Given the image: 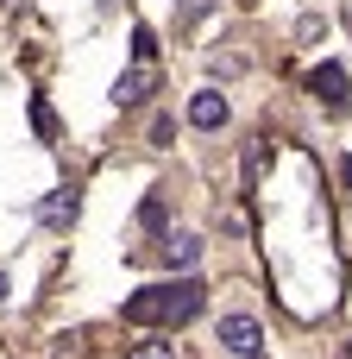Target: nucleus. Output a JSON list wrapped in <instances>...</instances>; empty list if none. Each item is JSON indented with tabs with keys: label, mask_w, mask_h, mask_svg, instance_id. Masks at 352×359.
I'll use <instances>...</instances> for the list:
<instances>
[{
	"label": "nucleus",
	"mask_w": 352,
	"mask_h": 359,
	"mask_svg": "<svg viewBox=\"0 0 352 359\" xmlns=\"http://www.w3.org/2000/svg\"><path fill=\"white\" fill-rule=\"evenodd\" d=\"M202 309H208V290L195 278H183V284H151V290L126 297L120 303V322H132V328H183Z\"/></svg>",
	"instance_id": "f257e3e1"
},
{
	"label": "nucleus",
	"mask_w": 352,
	"mask_h": 359,
	"mask_svg": "<svg viewBox=\"0 0 352 359\" xmlns=\"http://www.w3.org/2000/svg\"><path fill=\"white\" fill-rule=\"evenodd\" d=\"M214 347H227L233 359H258V353H265V328H258L252 316H220Z\"/></svg>",
	"instance_id": "f03ea898"
},
{
	"label": "nucleus",
	"mask_w": 352,
	"mask_h": 359,
	"mask_svg": "<svg viewBox=\"0 0 352 359\" xmlns=\"http://www.w3.org/2000/svg\"><path fill=\"white\" fill-rule=\"evenodd\" d=\"M309 88H315L328 107H346V101H352V82H346L340 63H315V69H309Z\"/></svg>",
	"instance_id": "7ed1b4c3"
},
{
	"label": "nucleus",
	"mask_w": 352,
	"mask_h": 359,
	"mask_svg": "<svg viewBox=\"0 0 352 359\" xmlns=\"http://www.w3.org/2000/svg\"><path fill=\"white\" fill-rule=\"evenodd\" d=\"M151 88H157V69H151V63H132V69L113 82V101H120V107H132V101H145Z\"/></svg>",
	"instance_id": "20e7f679"
},
{
	"label": "nucleus",
	"mask_w": 352,
	"mask_h": 359,
	"mask_svg": "<svg viewBox=\"0 0 352 359\" xmlns=\"http://www.w3.org/2000/svg\"><path fill=\"white\" fill-rule=\"evenodd\" d=\"M227 114H233V107H227V95H214V88H202V95L189 101V120H195L202 133H220V126H227Z\"/></svg>",
	"instance_id": "39448f33"
},
{
	"label": "nucleus",
	"mask_w": 352,
	"mask_h": 359,
	"mask_svg": "<svg viewBox=\"0 0 352 359\" xmlns=\"http://www.w3.org/2000/svg\"><path fill=\"white\" fill-rule=\"evenodd\" d=\"M202 252H208L202 233H170V240H164V265H176V271H195Z\"/></svg>",
	"instance_id": "423d86ee"
},
{
	"label": "nucleus",
	"mask_w": 352,
	"mask_h": 359,
	"mask_svg": "<svg viewBox=\"0 0 352 359\" xmlns=\"http://www.w3.org/2000/svg\"><path fill=\"white\" fill-rule=\"evenodd\" d=\"M69 221H76V189H57L44 202V227H69Z\"/></svg>",
	"instance_id": "0eeeda50"
},
{
	"label": "nucleus",
	"mask_w": 352,
	"mask_h": 359,
	"mask_svg": "<svg viewBox=\"0 0 352 359\" xmlns=\"http://www.w3.org/2000/svg\"><path fill=\"white\" fill-rule=\"evenodd\" d=\"M132 50H139V63H151V57H157V38H151V25H132Z\"/></svg>",
	"instance_id": "6e6552de"
},
{
	"label": "nucleus",
	"mask_w": 352,
	"mask_h": 359,
	"mask_svg": "<svg viewBox=\"0 0 352 359\" xmlns=\"http://www.w3.org/2000/svg\"><path fill=\"white\" fill-rule=\"evenodd\" d=\"M31 126H38V133H44V139H50V133H57V114H50V101H31Z\"/></svg>",
	"instance_id": "1a4fd4ad"
},
{
	"label": "nucleus",
	"mask_w": 352,
	"mask_h": 359,
	"mask_svg": "<svg viewBox=\"0 0 352 359\" xmlns=\"http://www.w3.org/2000/svg\"><path fill=\"white\" fill-rule=\"evenodd\" d=\"M139 221H145V227L157 233V227H164V196H145V208H139Z\"/></svg>",
	"instance_id": "9d476101"
},
{
	"label": "nucleus",
	"mask_w": 352,
	"mask_h": 359,
	"mask_svg": "<svg viewBox=\"0 0 352 359\" xmlns=\"http://www.w3.org/2000/svg\"><path fill=\"white\" fill-rule=\"evenodd\" d=\"M126 359H170V347H164V341H145V347H132Z\"/></svg>",
	"instance_id": "9b49d317"
},
{
	"label": "nucleus",
	"mask_w": 352,
	"mask_h": 359,
	"mask_svg": "<svg viewBox=\"0 0 352 359\" xmlns=\"http://www.w3.org/2000/svg\"><path fill=\"white\" fill-rule=\"evenodd\" d=\"M170 133H176V126H170V114H157V120H151V145H170Z\"/></svg>",
	"instance_id": "f8f14e48"
},
{
	"label": "nucleus",
	"mask_w": 352,
	"mask_h": 359,
	"mask_svg": "<svg viewBox=\"0 0 352 359\" xmlns=\"http://www.w3.org/2000/svg\"><path fill=\"white\" fill-rule=\"evenodd\" d=\"M208 6H214V0H183V25H195V19H202Z\"/></svg>",
	"instance_id": "ddd939ff"
},
{
	"label": "nucleus",
	"mask_w": 352,
	"mask_h": 359,
	"mask_svg": "<svg viewBox=\"0 0 352 359\" xmlns=\"http://www.w3.org/2000/svg\"><path fill=\"white\" fill-rule=\"evenodd\" d=\"M340 183H346V189H352V158H340Z\"/></svg>",
	"instance_id": "4468645a"
},
{
	"label": "nucleus",
	"mask_w": 352,
	"mask_h": 359,
	"mask_svg": "<svg viewBox=\"0 0 352 359\" xmlns=\"http://www.w3.org/2000/svg\"><path fill=\"white\" fill-rule=\"evenodd\" d=\"M0 297H6V278H0Z\"/></svg>",
	"instance_id": "2eb2a0df"
},
{
	"label": "nucleus",
	"mask_w": 352,
	"mask_h": 359,
	"mask_svg": "<svg viewBox=\"0 0 352 359\" xmlns=\"http://www.w3.org/2000/svg\"><path fill=\"white\" fill-rule=\"evenodd\" d=\"M346 359H352V341H346Z\"/></svg>",
	"instance_id": "dca6fc26"
},
{
	"label": "nucleus",
	"mask_w": 352,
	"mask_h": 359,
	"mask_svg": "<svg viewBox=\"0 0 352 359\" xmlns=\"http://www.w3.org/2000/svg\"><path fill=\"white\" fill-rule=\"evenodd\" d=\"M346 25H352V13H346Z\"/></svg>",
	"instance_id": "f3484780"
}]
</instances>
